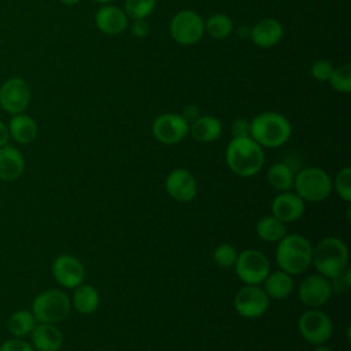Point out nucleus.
<instances>
[{
	"instance_id": "obj_7",
	"label": "nucleus",
	"mask_w": 351,
	"mask_h": 351,
	"mask_svg": "<svg viewBox=\"0 0 351 351\" xmlns=\"http://www.w3.org/2000/svg\"><path fill=\"white\" fill-rule=\"evenodd\" d=\"M234 271L245 285H261L270 273V261L259 250H243L237 254Z\"/></svg>"
},
{
	"instance_id": "obj_19",
	"label": "nucleus",
	"mask_w": 351,
	"mask_h": 351,
	"mask_svg": "<svg viewBox=\"0 0 351 351\" xmlns=\"http://www.w3.org/2000/svg\"><path fill=\"white\" fill-rule=\"evenodd\" d=\"M30 339L33 348L37 351H59L63 344V335L53 324H36Z\"/></svg>"
},
{
	"instance_id": "obj_9",
	"label": "nucleus",
	"mask_w": 351,
	"mask_h": 351,
	"mask_svg": "<svg viewBox=\"0 0 351 351\" xmlns=\"http://www.w3.org/2000/svg\"><path fill=\"white\" fill-rule=\"evenodd\" d=\"M203 33L204 21L192 10H181L170 21V34L181 45L196 44Z\"/></svg>"
},
{
	"instance_id": "obj_16",
	"label": "nucleus",
	"mask_w": 351,
	"mask_h": 351,
	"mask_svg": "<svg viewBox=\"0 0 351 351\" xmlns=\"http://www.w3.org/2000/svg\"><path fill=\"white\" fill-rule=\"evenodd\" d=\"M271 215L284 223L295 222L302 218L304 213V202L295 192H281L271 200Z\"/></svg>"
},
{
	"instance_id": "obj_13",
	"label": "nucleus",
	"mask_w": 351,
	"mask_h": 351,
	"mask_svg": "<svg viewBox=\"0 0 351 351\" xmlns=\"http://www.w3.org/2000/svg\"><path fill=\"white\" fill-rule=\"evenodd\" d=\"M330 280L321 274H311L302 280L298 288L300 302L310 308H319L332 296Z\"/></svg>"
},
{
	"instance_id": "obj_8",
	"label": "nucleus",
	"mask_w": 351,
	"mask_h": 351,
	"mask_svg": "<svg viewBox=\"0 0 351 351\" xmlns=\"http://www.w3.org/2000/svg\"><path fill=\"white\" fill-rule=\"evenodd\" d=\"M302 337L314 346L325 344L333 333L332 319L319 308H310L304 311L298 322Z\"/></svg>"
},
{
	"instance_id": "obj_34",
	"label": "nucleus",
	"mask_w": 351,
	"mask_h": 351,
	"mask_svg": "<svg viewBox=\"0 0 351 351\" xmlns=\"http://www.w3.org/2000/svg\"><path fill=\"white\" fill-rule=\"evenodd\" d=\"M0 351H34V348L27 341L16 337L5 340L3 344H0Z\"/></svg>"
},
{
	"instance_id": "obj_1",
	"label": "nucleus",
	"mask_w": 351,
	"mask_h": 351,
	"mask_svg": "<svg viewBox=\"0 0 351 351\" xmlns=\"http://www.w3.org/2000/svg\"><path fill=\"white\" fill-rule=\"evenodd\" d=\"M225 162L232 173L239 177H252L265 165L263 148L248 137H233L225 151Z\"/></svg>"
},
{
	"instance_id": "obj_30",
	"label": "nucleus",
	"mask_w": 351,
	"mask_h": 351,
	"mask_svg": "<svg viewBox=\"0 0 351 351\" xmlns=\"http://www.w3.org/2000/svg\"><path fill=\"white\" fill-rule=\"evenodd\" d=\"M156 0H125V14L128 18L145 19L154 11Z\"/></svg>"
},
{
	"instance_id": "obj_6",
	"label": "nucleus",
	"mask_w": 351,
	"mask_h": 351,
	"mask_svg": "<svg viewBox=\"0 0 351 351\" xmlns=\"http://www.w3.org/2000/svg\"><path fill=\"white\" fill-rule=\"evenodd\" d=\"M71 310V300L60 289H47L38 293L32 303V313L38 322L56 324L64 319Z\"/></svg>"
},
{
	"instance_id": "obj_33",
	"label": "nucleus",
	"mask_w": 351,
	"mask_h": 351,
	"mask_svg": "<svg viewBox=\"0 0 351 351\" xmlns=\"http://www.w3.org/2000/svg\"><path fill=\"white\" fill-rule=\"evenodd\" d=\"M332 71H333V64H332V62H329L326 59L315 60L310 67V73H311L313 78L317 81H321V82L328 81Z\"/></svg>"
},
{
	"instance_id": "obj_37",
	"label": "nucleus",
	"mask_w": 351,
	"mask_h": 351,
	"mask_svg": "<svg viewBox=\"0 0 351 351\" xmlns=\"http://www.w3.org/2000/svg\"><path fill=\"white\" fill-rule=\"evenodd\" d=\"M181 117H182L188 123H191V122H193V121L199 117V108H197L196 106H186V107L184 108V112L181 114Z\"/></svg>"
},
{
	"instance_id": "obj_20",
	"label": "nucleus",
	"mask_w": 351,
	"mask_h": 351,
	"mask_svg": "<svg viewBox=\"0 0 351 351\" xmlns=\"http://www.w3.org/2000/svg\"><path fill=\"white\" fill-rule=\"evenodd\" d=\"M25 170V158L14 145L0 147V178L3 181H15Z\"/></svg>"
},
{
	"instance_id": "obj_35",
	"label": "nucleus",
	"mask_w": 351,
	"mask_h": 351,
	"mask_svg": "<svg viewBox=\"0 0 351 351\" xmlns=\"http://www.w3.org/2000/svg\"><path fill=\"white\" fill-rule=\"evenodd\" d=\"M233 137H248L250 136V122L247 119H236L232 123Z\"/></svg>"
},
{
	"instance_id": "obj_24",
	"label": "nucleus",
	"mask_w": 351,
	"mask_h": 351,
	"mask_svg": "<svg viewBox=\"0 0 351 351\" xmlns=\"http://www.w3.org/2000/svg\"><path fill=\"white\" fill-rule=\"evenodd\" d=\"M100 303V296L97 289L89 284H80L74 288L71 304L82 315L93 314Z\"/></svg>"
},
{
	"instance_id": "obj_27",
	"label": "nucleus",
	"mask_w": 351,
	"mask_h": 351,
	"mask_svg": "<svg viewBox=\"0 0 351 351\" xmlns=\"http://www.w3.org/2000/svg\"><path fill=\"white\" fill-rule=\"evenodd\" d=\"M37 319L29 310H18L12 313L7 321V328L15 337H25L32 333Z\"/></svg>"
},
{
	"instance_id": "obj_26",
	"label": "nucleus",
	"mask_w": 351,
	"mask_h": 351,
	"mask_svg": "<svg viewBox=\"0 0 351 351\" xmlns=\"http://www.w3.org/2000/svg\"><path fill=\"white\" fill-rule=\"evenodd\" d=\"M255 232L261 240L266 243H277L287 234V226L276 217L266 215L256 222Z\"/></svg>"
},
{
	"instance_id": "obj_41",
	"label": "nucleus",
	"mask_w": 351,
	"mask_h": 351,
	"mask_svg": "<svg viewBox=\"0 0 351 351\" xmlns=\"http://www.w3.org/2000/svg\"><path fill=\"white\" fill-rule=\"evenodd\" d=\"M96 1H99V3H110L112 0H96Z\"/></svg>"
},
{
	"instance_id": "obj_12",
	"label": "nucleus",
	"mask_w": 351,
	"mask_h": 351,
	"mask_svg": "<svg viewBox=\"0 0 351 351\" xmlns=\"http://www.w3.org/2000/svg\"><path fill=\"white\" fill-rule=\"evenodd\" d=\"M189 130V123L180 114H162L152 123L154 137L166 145L181 143Z\"/></svg>"
},
{
	"instance_id": "obj_39",
	"label": "nucleus",
	"mask_w": 351,
	"mask_h": 351,
	"mask_svg": "<svg viewBox=\"0 0 351 351\" xmlns=\"http://www.w3.org/2000/svg\"><path fill=\"white\" fill-rule=\"evenodd\" d=\"M314 351H333L330 347H328V346H324V344H319V346H317L315 348H314Z\"/></svg>"
},
{
	"instance_id": "obj_10",
	"label": "nucleus",
	"mask_w": 351,
	"mask_h": 351,
	"mask_svg": "<svg viewBox=\"0 0 351 351\" xmlns=\"http://www.w3.org/2000/svg\"><path fill=\"white\" fill-rule=\"evenodd\" d=\"M270 304V298L259 285H244L240 288L233 299L236 313L247 319L262 317Z\"/></svg>"
},
{
	"instance_id": "obj_2",
	"label": "nucleus",
	"mask_w": 351,
	"mask_h": 351,
	"mask_svg": "<svg viewBox=\"0 0 351 351\" xmlns=\"http://www.w3.org/2000/svg\"><path fill=\"white\" fill-rule=\"evenodd\" d=\"M348 248L346 243L336 236L324 237L313 247L311 263L318 274L328 280L341 276L348 269Z\"/></svg>"
},
{
	"instance_id": "obj_28",
	"label": "nucleus",
	"mask_w": 351,
	"mask_h": 351,
	"mask_svg": "<svg viewBox=\"0 0 351 351\" xmlns=\"http://www.w3.org/2000/svg\"><path fill=\"white\" fill-rule=\"evenodd\" d=\"M233 30L232 19L225 14H213L204 21V32L208 33L213 38L222 40L226 38Z\"/></svg>"
},
{
	"instance_id": "obj_14",
	"label": "nucleus",
	"mask_w": 351,
	"mask_h": 351,
	"mask_svg": "<svg viewBox=\"0 0 351 351\" xmlns=\"http://www.w3.org/2000/svg\"><path fill=\"white\" fill-rule=\"evenodd\" d=\"M165 189L176 202L189 203L197 195V182L189 170L178 167L167 174L165 180Z\"/></svg>"
},
{
	"instance_id": "obj_32",
	"label": "nucleus",
	"mask_w": 351,
	"mask_h": 351,
	"mask_svg": "<svg viewBox=\"0 0 351 351\" xmlns=\"http://www.w3.org/2000/svg\"><path fill=\"white\" fill-rule=\"evenodd\" d=\"M237 250L229 244V243H222L215 247L213 252V259L217 263V266L222 269H229L234 266L236 258H237Z\"/></svg>"
},
{
	"instance_id": "obj_40",
	"label": "nucleus",
	"mask_w": 351,
	"mask_h": 351,
	"mask_svg": "<svg viewBox=\"0 0 351 351\" xmlns=\"http://www.w3.org/2000/svg\"><path fill=\"white\" fill-rule=\"evenodd\" d=\"M81 0H60V3H63V4H66V5H74V4H77V3H80Z\"/></svg>"
},
{
	"instance_id": "obj_17",
	"label": "nucleus",
	"mask_w": 351,
	"mask_h": 351,
	"mask_svg": "<svg viewBox=\"0 0 351 351\" xmlns=\"http://www.w3.org/2000/svg\"><path fill=\"white\" fill-rule=\"evenodd\" d=\"M129 18L123 10L117 5H104L95 14L96 27L108 36H117L128 27Z\"/></svg>"
},
{
	"instance_id": "obj_38",
	"label": "nucleus",
	"mask_w": 351,
	"mask_h": 351,
	"mask_svg": "<svg viewBox=\"0 0 351 351\" xmlns=\"http://www.w3.org/2000/svg\"><path fill=\"white\" fill-rule=\"evenodd\" d=\"M8 138H10L8 126L3 121H0V147L5 145L8 143Z\"/></svg>"
},
{
	"instance_id": "obj_29",
	"label": "nucleus",
	"mask_w": 351,
	"mask_h": 351,
	"mask_svg": "<svg viewBox=\"0 0 351 351\" xmlns=\"http://www.w3.org/2000/svg\"><path fill=\"white\" fill-rule=\"evenodd\" d=\"M328 81L335 90H337L340 93H350L351 92V66H350V63H344L339 67H333V71Z\"/></svg>"
},
{
	"instance_id": "obj_4",
	"label": "nucleus",
	"mask_w": 351,
	"mask_h": 351,
	"mask_svg": "<svg viewBox=\"0 0 351 351\" xmlns=\"http://www.w3.org/2000/svg\"><path fill=\"white\" fill-rule=\"evenodd\" d=\"M291 134V122L280 112H261L250 122V137L262 148L281 147L289 140Z\"/></svg>"
},
{
	"instance_id": "obj_5",
	"label": "nucleus",
	"mask_w": 351,
	"mask_h": 351,
	"mask_svg": "<svg viewBox=\"0 0 351 351\" xmlns=\"http://www.w3.org/2000/svg\"><path fill=\"white\" fill-rule=\"evenodd\" d=\"M292 188L303 202L318 203L330 195L332 178L324 169L311 166L296 173Z\"/></svg>"
},
{
	"instance_id": "obj_36",
	"label": "nucleus",
	"mask_w": 351,
	"mask_h": 351,
	"mask_svg": "<svg viewBox=\"0 0 351 351\" xmlns=\"http://www.w3.org/2000/svg\"><path fill=\"white\" fill-rule=\"evenodd\" d=\"M130 30H132L133 36L141 38V37H145L148 34L149 26H148V23L144 19H136L132 23V29Z\"/></svg>"
},
{
	"instance_id": "obj_25",
	"label": "nucleus",
	"mask_w": 351,
	"mask_h": 351,
	"mask_svg": "<svg viewBox=\"0 0 351 351\" xmlns=\"http://www.w3.org/2000/svg\"><path fill=\"white\" fill-rule=\"evenodd\" d=\"M293 178H295L293 169L285 162H278L271 165L266 173V180L269 185L280 192L289 191L293 185Z\"/></svg>"
},
{
	"instance_id": "obj_11",
	"label": "nucleus",
	"mask_w": 351,
	"mask_h": 351,
	"mask_svg": "<svg viewBox=\"0 0 351 351\" xmlns=\"http://www.w3.org/2000/svg\"><path fill=\"white\" fill-rule=\"evenodd\" d=\"M30 86L19 77L5 80L0 86V107L12 115L22 114L30 104Z\"/></svg>"
},
{
	"instance_id": "obj_22",
	"label": "nucleus",
	"mask_w": 351,
	"mask_h": 351,
	"mask_svg": "<svg viewBox=\"0 0 351 351\" xmlns=\"http://www.w3.org/2000/svg\"><path fill=\"white\" fill-rule=\"evenodd\" d=\"M262 284L267 296L276 300L288 298L295 288V281L292 276L282 270H276L273 273H269Z\"/></svg>"
},
{
	"instance_id": "obj_18",
	"label": "nucleus",
	"mask_w": 351,
	"mask_h": 351,
	"mask_svg": "<svg viewBox=\"0 0 351 351\" xmlns=\"http://www.w3.org/2000/svg\"><path fill=\"white\" fill-rule=\"evenodd\" d=\"M250 37L256 47L270 48L282 38V26L274 18H263L252 26Z\"/></svg>"
},
{
	"instance_id": "obj_15",
	"label": "nucleus",
	"mask_w": 351,
	"mask_h": 351,
	"mask_svg": "<svg viewBox=\"0 0 351 351\" xmlns=\"http://www.w3.org/2000/svg\"><path fill=\"white\" fill-rule=\"evenodd\" d=\"M52 274L62 287L75 288L84 282L85 267L77 256L62 254L56 256L52 263Z\"/></svg>"
},
{
	"instance_id": "obj_23",
	"label": "nucleus",
	"mask_w": 351,
	"mask_h": 351,
	"mask_svg": "<svg viewBox=\"0 0 351 351\" xmlns=\"http://www.w3.org/2000/svg\"><path fill=\"white\" fill-rule=\"evenodd\" d=\"M10 137H12L19 144L32 143L38 133V126L36 121L26 114H16L11 118L8 123Z\"/></svg>"
},
{
	"instance_id": "obj_3",
	"label": "nucleus",
	"mask_w": 351,
	"mask_h": 351,
	"mask_svg": "<svg viewBox=\"0 0 351 351\" xmlns=\"http://www.w3.org/2000/svg\"><path fill=\"white\" fill-rule=\"evenodd\" d=\"M313 245L299 233L285 234L276 248V262L280 270L295 276L304 273L311 265Z\"/></svg>"
},
{
	"instance_id": "obj_31",
	"label": "nucleus",
	"mask_w": 351,
	"mask_h": 351,
	"mask_svg": "<svg viewBox=\"0 0 351 351\" xmlns=\"http://www.w3.org/2000/svg\"><path fill=\"white\" fill-rule=\"evenodd\" d=\"M332 188L346 203L351 202V167L346 166L340 169L332 181Z\"/></svg>"
},
{
	"instance_id": "obj_21",
	"label": "nucleus",
	"mask_w": 351,
	"mask_h": 351,
	"mask_svg": "<svg viewBox=\"0 0 351 351\" xmlns=\"http://www.w3.org/2000/svg\"><path fill=\"white\" fill-rule=\"evenodd\" d=\"M188 133L199 143H211L221 136L222 125L221 121L213 115H202L191 122Z\"/></svg>"
}]
</instances>
